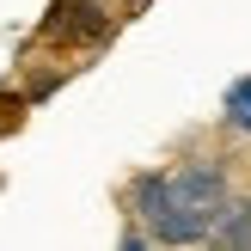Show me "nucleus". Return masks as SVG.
<instances>
[{"instance_id": "obj_3", "label": "nucleus", "mask_w": 251, "mask_h": 251, "mask_svg": "<svg viewBox=\"0 0 251 251\" xmlns=\"http://www.w3.org/2000/svg\"><path fill=\"white\" fill-rule=\"evenodd\" d=\"M172 172H178L184 208L202 221V233H215L221 208L233 202V166H227V159H215V153H196V159H184V166H172Z\"/></svg>"}, {"instance_id": "obj_5", "label": "nucleus", "mask_w": 251, "mask_h": 251, "mask_svg": "<svg viewBox=\"0 0 251 251\" xmlns=\"http://www.w3.org/2000/svg\"><path fill=\"white\" fill-rule=\"evenodd\" d=\"M117 245H123V251H147V245H153V233L135 221V227H123V239H117Z\"/></svg>"}, {"instance_id": "obj_4", "label": "nucleus", "mask_w": 251, "mask_h": 251, "mask_svg": "<svg viewBox=\"0 0 251 251\" xmlns=\"http://www.w3.org/2000/svg\"><path fill=\"white\" fill-rule=\"evenodd\" d=\"M221 123H227L233 135H251V74H239V80L221 92Z\"/></svg>"}, {"instance_id": "obj_1", "label": "nucleus", "mask_w": 251, "mask_h": 251, "mask_svg": "<svg viewBox=\"0 0 251 251\" xmlns=\"http://www.w3.org/2000/svg\"><path fill=\"white\" fill-rule=\"evenodd\" d=\"M129 215L153 233V245H202V221L184 208L178 196V172L172 166H153V172H135L129 178Z\"/></svg>"}, {"instance_id": "obj_2", "label": "nucleus", "mask_w": 251, "mask_h": 251, "mask_svg": "<svg viewBox=\"0 0 251 251\" xmlns=\"http://www.w3.org/2000/svg\"><path fill=\"white\" fill-rule=\"evenodd\" d=\"M123 12H129L123 0H55L43 31H37V43H49V49H98V43H110Z\"/></svg>"}, {"instance_id": "obj_6", "label": "nucleus", "mask_w": 251, "mask_h": 251, "mask_svg": "<svg viewBox=\"0 0 251 251\" xmlns=\"http://www.w3.org/2000/svg\"><path fill=\"white\" fill-rule=\"evenodd\" d=\"M19 104H25V98H6V92H0V129H6V123H19Z\"/></svg>"}]
</instances>
